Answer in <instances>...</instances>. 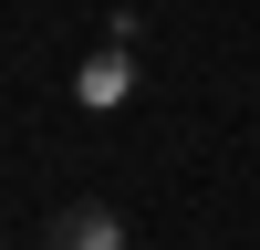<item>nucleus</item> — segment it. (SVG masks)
Listing matches in <instances>:
<instances>
[{"label":"nucleus","mask_w":260,"mask_h":250,"mask_svg":"<svg viewBox=\"0 0 260 250\" xmlns=\"http://www.w3.org/2000/svg\"><path fill=\"white\" fill-rule=\"evenodd\" d=\"M136 32H104L94 52H83V73H73V104L83 115H115V104H136Z\"/></svg>","instance_id":"nucleus-1"},{"label":"nucleus","mask_w":260,"mask_h":250,"mask_svg":"<svg viewBox=\"0 0 260 250\" xmlns=\"http://www.w3.org/2000/svg\"><path fill=\"white\" fill-rule=\"evenodd\" d=\"M42 250H125V208H104V198H73L52 229H42Z\"/></svg>","instance_id":"nucleus-2"}]
</instances>
